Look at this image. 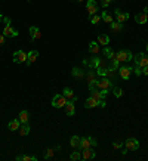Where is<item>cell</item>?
Wrapping results in <instances>:
<instances>
[{"label":"cell","instance_id":"52a82bcc","mask_svg":"<svg viewBox=\"0 0 148 161\" xmlns=\"http://www.w3.org/2000/svg\"><path fill=\"white\" fill-rule=\"evenodd\" d=\"M115 56L119 59V62H129L133 59V55L130 50H120L119 53H115Z\"/></svg>","mask_w":148,"mask_h":161},{"label":"cell","instance_id":"ba28073f","mask_svg":"<svg viewBox=\"0 0 148 161\" xmlns=\"http://www.w3.org/2000/svg\"><path fill=\"white\" fill-rule=\"evenodd\" d=\"M13 62H15V64L27 62V53H25L24 50H16V52H13Z\"/></svg>","mask_w":148,"mask_h":161},{"label":"cell","instance_id":"3957f363","mask_svg":"<svg viewBox=\"0 0 148 161\" xmlns=\"http://www.w3.org/2000/svg\"><path fill=\"white\" fill-rule=\"evenodd\" d=\"M86 83H88V87H89V90L95 87V84H96V81H98V74H96V71H86Z\"/></svg>","mask_w":148,"mask_h":161},{"label":"cell","instance_id":"d6a6232c","mask_svg":"<svg viewBox=\"0 0 148 161\" xmlns=\"http://www.w3.org/2000/svg\"><path fill=\"white\" fill-rule=\"evenodd\" d=\"M81 158V152H79V151H73L71 154H70V160L73 161H77Z\"/></svg>","mask_w":148,"mask_h":161},{"label":"cell","instance_id":"ffe728a7","mask_svg":"<svg viewBox=\"0 0 148 161\" xmlns=\"http://www.w3.org/2000/svg\"><path fill=\"white\" fill-rule=\"evenodd\" d=\"M18 120L21 121V124H24V123H28V120H30V114H28L25 109H22V111L19 112V115H18Z\"/></svg>","mask_w":148,"mask_h":161},{"label":"cell","instance_id":"9c48e42d","mask_svg":"<svg viewBox=\"0 0 148 161\" xmlns=\"http://www.w3.org/2000/svg\"><path fill=\"white\" fill-rule=\"evenodd\" d=\"M133 71V68L132 67H126V65H123V67H120L119 68V74H120V77L123 79V80H129V77H130V72Z\"/></svg>","mask_w":148,"mask_h":161},{"label":"cell","instance_id":"f1b7e54d","mask_svg":"<svg viewBox=\"0 0 148 161\" xmlns=\"http://www.w3.org/2000/svg\"><path fill=\"white\" fill-rule=\"evenodd\" d=\"M101 19H102L104 22H107V24H111V22H113V16H111L108 12H102V15H101Z\"/></svg>","mask_w":148,"mask_h":161},{"label":"cell","instance_id":"9a60e30c","mask_svg":"<svg viewBox=\"0 0 148 161\" xmlns=\"http://www.w3.org/2000/svg\"><path fill=\"white\" fill-rule=\"evenodd\" d=\"M68 101H73V102H76L77 101V96H74V92H73V89H70V87H65L64 89V93H62Z\"/></svg>","mask_w":148,"mask_h":161},{"label":"cell","instance_id":"f35d334b","mask_svg":"<svg viewBox=\"0 0 148 161\" xmlns=\"http://www.w3.org/2000/svg\"><path fill=\"white\" fill-rule=\"evenodd\" d=\"M107 96H108V89H102V90H101V98L105 99Z\"/></svg>","mask_w":148,"mask_h":161},{"label":"cell","instance_id":"836d02e7","mask_svg":"<svg viewBox=\"0 0 148 161\" xmlns=\"http://www.w3.org/2000/svg\"><path fill=\"white\" fill-rule=\"evenodd\" d=\"M147 65H148V56L144 53V56H142V59H141V62H139V65H138V67L144 68V67H147Z\"/></svg>","mask_w":148,"mask_h":161},{"label":"cell","instance_id":"8992f818","mask_svg":"<svg viewBox=\"0 0 148 161\" xmlns=\"http://www.w3.org/2000/svg\"><path fill=\"white\" fill-rule=\"evenodd\" d=\"M65 104H67V98L64 95H55L52 98V106H55V108H62V106H65Z\"/></svg>","mask_w":148,"mask_h":161},{"label":"cell","instance_id":"b9f144b4","mask_svg":"<svg viewBox=\"0 0 148 161\" xmlns=\"http://www.w3.org/2000/svg\"><path fill=\"white\" fill-rule=\"evenodd\" d=\"M142 74H144V75H148V65L142 68Z\"/></svg>","mask_w":148,"mask_h":161},{"label":"cell","instance_id":"4fadbf2b","mask_svg":"<svg viewBox=\"0 0 148 161\" xmlns=\"http://www.w3.org/2000/svg\"><path fill=\"white\" fill-rule=\"evenodd\" d=\"M37 59H39V52H37V50H30L28 55H27V65L34 64Z\"/></svg>","mask_w":148,"mask_h":161},{"label":"cell","instance_id":"7dc6e473","mask_svg":"<svg viewBox=\"0 0 148 161\" xmlns=\"http://www.w3.org/2000/svg\"><path fill=\"white\" fill-rule=\"evenodd\" d=\"M107 2H110V3H111V2H113V0H107Z\"/></svg>","mask_w":148,"mask_h":161},{"label":"cell","instance_id":"8d00e7d4","mask_svg":"<svg viewBox=\"0 0 148 161\" xmlns=\"http://www.w3.org/2000/svg\"><path fill=\"white\" fill-rule=\"evenodd\" d=\"M142 56H144V53H138L136 56L133 58V59H135V64H136V65H139V62H141V59H142Z\"/></svg>","mask_w":148,"mask_h":161},{"label":"cell","instance_id":"ab89813d","mask_svg":"<svg viewBox=\"0 0 148 161\" xmlns=\"http://www.w3.org/2000/svg\"><path fill=\"white\" fill-rule=\"evenodd\" d=\"M133 71H135V74H136V75H141V74H142V68H141V67H135V68H133Z\"/></svg>","mask_w":148,"mask_h":161},{"label":"cell","instance_id":"6da1fadb","mask_svg":"<svg viewBox=\"0 0 148 161\" xmlns=\"http://www.w3.org/2000/svg\"><path fill=\"white\" fill-rule=\"evenodd\" d=\"M83 64H84V65H88V67L92 68V69H98V68H101V67H104V59H101V58L96 55V56L91 58V61L83 59Z\"/></svg>","mask_w":148,"mask_h":161},{"label":"cell","instance_id":"74e56055","mask_svg":"<svg viewBox=\"0 0 148 161\" xmlns=\"http://www.w3.org/2000/svg\"><path fill=\"white\" fill-rule=\"evenodd\" d=\"M123 146V143H120V142H113V148L114 149H120Z\"/></svg>","mask_w":148,"mask_h":161},{"label":"cell","instance_id":"603a6c76","mask_svg":"<svg viewBox=\"0 0 148 161\" xmlns=\"http://www.w3.org/2000/svg\"><path fill=\"white\" fill-rule=\"evenodd\" d=\"M19 127H21V121L19 120H12V121H9V124H8V129L12 130V132L18 130Z\"/></svg>","mask_w":148,"mask_h":161},{"label":"cell","instance_id":"ee69618b","mask_svg":"<svg viewBox=\"0 0 148 161\" xmlns=\"http://www.w3.org/2000/svg\"><path fill=\"white\" fill-rule=\"evenodd\" d=\"M144 13H148V6H145V9H144Z\"/></svg>","mask_w":148,"mask_h":161},{"label":"cell","instance_id":"d4e9b609","mask_svg":"<svg viewBox=\"0 0 148 161\" xmlns=\"http://www.w3.org/2000/svg\"><path fill=\"white\" fill-rule=\"evenodd\" d=\"M18 132H19V135H21V136H27V135L30 133V126H28V123L21 124V127L18 129Z\"/></svg>","mask_w":148,"mask_h":161},{"label":"cell","instance_id":"ac0fdd59","mask_svg":"<svg viewBox=\"0 0 148 161\" xmlns=\"http://www.w3.org/2000/svg\"><path fill=\"white\" fill-rule=\"evenodd\" d=\"M91 146H92L91 136H88V138H81V140H80V148H81V149H88V148H91Z\"/></svg>","mask_w":148,"mask_h":161},{"label":"cell","instance_id":"7a4b0ae2","mask_svg":"<svg viewBox=\"0 0 148 161\" xmlns=\"http://www.w3.org/2000/svg\"><path fill=\"white\" fill-rule=\"evenodd\" d=\"M3 22H5V28H3V35L6 37H16V35L19 34L16 30H13L11 27V18H8V16H5L3 18Z\"/></svg>","mask_w":148,"mask_h":161},{"label":"cell","instance_id":"60d3db41","mask_svg":"<svg viewBox=\"0 0 148 161\" xmlns=\"http://www.w3.org/2000/svg\"><path fill=\"white\" fill-rule=\"evenodd\" d=\"M98 106H99V108H105V106H107V102H105V99H101V101L98 102Z\"/></svg>","mask_w":148,"mask_h":161},{"label":"cell","instance_id":"7402d4cb","mask_svg":"<svg viewBox=\"0 0 148 161\" xmlns=\"http://www.w3.org/2000/svg\"><path fill=\"white\" fill-rule=\"evenodd\" d=\"M80 140H81V138H79L77 135H74V136H71V139H70V145L76 149V148H80Z\"/></svg>","mask_w":148,"mask_h":161},{"label":"cell","instance_id":"2e32d148","mask_svg":"<svg viewBox=\"0 0 148 161\" xmlns=\"http://www.w3.org/2000/svg\"><path fill=\"white\" fill-rule=\"evenodd\" d=\"M30 35H31V40L34 42V40H37V39H40L42 37V33H40V30L37 28V27H30Z\"/></svg>","mask_w":148,"mask_h":161},{"label":"cell","instance_id":"4316f807","mask_svg":"<svg viewBox=\"0 0 148 161\" xmlns=\"http://www.w3.org/2000/svg\"><path fill=\"white\" fill-rule=\"evenodd\" d=\"M16 161H37V157H34V155H18Z\"/></svg>","mask_w":148,"mask_h":161},{"label":"cell","instance_id":"d590c367","mask_svg":"<svg viewBox=\"0 0 148 161\" xmlns=\"http://www.w3.org/2000/svg\"><path fill=\"white\" fill-rule=\"evenodd\" d=\"M99 21H102L99 15H92L91 16V22L92 24H99Z\"/></svg>","mask_w":148,"mask_h":161},{"label":"cell","instance_id":"bcb514c9","mask_svg":"<svg viewBox=\"0 0 148 161\" xmlns=\"http://www.w3.org/2000/svg\"><path fill=\"white\" fill-rule=\"evenodd\" d=\"M73 2H74V0H73ZM76 2H83V0H76Z\"/></svg>","mask_w":148,"mask_h":161},{"label":"cell","instance_id":"484cf974","mask_svg":"<svg viewBox=\"0 0 148 161\" xmlns=\"http://www.w3.org/2000/svg\"><path fill=\"white\" fill-rule=\"evenodd\" d=\"M84 106L89 108V109H91V108H95V106H98V101H95L92 96H89V98L86 99V102H84Z\"/></svg>","mask_w":148,"mask_h":161},{"label":"cell","instance_id":"e0dca14e","mask_svg":"<svg viewBox=\"0 0 148 161\" xmlns=\"http://www.w3.org/2000/svg\"><path fill=\"white\" fill-rule=\"evenodd\" d=\"M71 75H73V77H76V79H83V77L86 75V71H83L81 68L74 67V68L71 69Z\"/></svg>","mask_w":148,"mask_h":161},{"label":"cell","instance_id":"83f0119b","mask_svg":"<svg viewBox=\"0 0 148 161\" xmlns=\"http://www.w3.org/2000/svg\"><path fill=\"white\" fill-rule=\"evenodd\" d=\"M89 52L93 53V55H98V53H99V47H98V43H96V42H92L91 45H89Z\"/></svg>","mask_w":148,"mask_h":161},{"label":"cell","instance_id":"f6af8a7d","mask_svg":"<svg viewBox=\"0 0 148 161\" xmlns=\"http://www.w3.org/2000/svg\"><path fill=\"white\" fill-rule=\"evenodd\" d=\"M3 18H5V16H3V15H2V13H0V22H2V21H3Z\"/></svg>","mask_w":148,"mask_h":161},{"label":"cell","instance_id":"4dcf8cb0","mask_svg":"<svg viewBox=\"0 0 148 161\" xmlns=\"http://www.w3.org/2000/svg\"><path fill=\"white\" fill-rule=\"evenodd\" d=\"M104 55H105L107 59H113V58H115V53H114L110 47H105V49H104Z\"/></svg>","mask_w":148,"mask_h":161},{"label":"cell","instance_id":"5b68a950","mask_svg":"<svg viewBox=\"0 0 148 161\" xmlns=\"http://www.w3.org/2000/svg\"><path fill=\"white\" fill-rule=\"evenodd\" d=\"M123 145H125V148L127 151H136L139 148V140L135 138H129L123 142Z\"/></svg>","mask_w":148,"mask_h":161},{"label":"cell","instance_id":"44dd1931","mask_svg":"<svg viewBox=\"0 0 148 161\" xmlns=\"http://www.w3.org/2000/svg\"><path fill=\"white\" fill-rule=\"evenodd\" d=\"M110 28L113 30L114 33H120V31L123 30V24H122V22H117V21H113V22L110 24Z\"/></svg>","mask_w":148,"mask_h":161},{"label":"cell","instance_id":"d6986e66","mask_svg":"<svg viewBox=\"0 0 148 161\" xmlns=\"http://www.w3.org/2000/svg\"><path fill=\"white\" fill-rule=\"evenodd\" d=\"M98 43H99L101 46H108V45H110V35H107V34L98 35Z\"/></svg>","mask_w":148,"mask_h":161},{"label":"cell","instance_id":"e575fe53","mask_svg":"<svg viewBox=\"0 0 148 161\" xmlns=\"http://www.w3.org/2000/svg\"><path fill=\"white\" fill-rule=\"evenodd\" d=\"M53 151H55V149L49 148V149L46 151V154L43 155V158H45V160H49V158H52V157H53Z\"/></svg>","mask_w":148,"mask_h":161},{"label":"cell","instance_id":"1f68e13d","mask_svg":"<svg viewBox=\"0 0 148 161\" xmlns=\"http://www.w3.org/2000/svg\"><path fill=\"white\" fill-rule=\"evenodd\" d=\"M108 72H110V69L104 68V67H101V68L96 69V74H98V75H101V77H108Z\"/></svg>","mask_w":148,"mask_h":161},{"label":"cell","instance_id":"cb8c5ba5","mask_svg":"<svg viewBox=\"0 0 148 161\" xmlns=\"http://www.w3.org/2000/svg\"><path fill=\"white\" fill-rule=\"evenodd\" d=\"M135 21L138 24H147L148 21V13H138L135 16Z\"/></svg>","mask_w":148,"mask_h":161},{"label":"cell","instance_id":"8fae6325","mask_svg":"<svg viewBox=\"0 0 148 161\" xmlns=\"http://www.w3.org/2000/svg\"><path fill=\"white\" fill-rule=\"evenodd\" d=\"M86 8H88V13H89L91 16L98 13V5H96V2H95V0H88Z\"/></svg>","mask_w":148,"mask_h":161},{"label":"cell","instance_id":"5bb4252c","mask_svg":"<svg viewBox=\"0 0 148 161\" xmlns=\"http://www.w3.org/2000/svg\"><path fill=\"white\" fill-rule=\"evenodd\" d=\"M65 114L70 115V117H73V115L76 114V108H74V102L73 101H67V104H65Z\"/></svg>","mask_w":148,"mask_h":161},{"label":"cell","instance_id":"f546056e","mask_svg":"<svg viewBox=\"0 0 148 161\" xmlns=\"http://www.w3.org/2000/svg\"><path fill=\"white\" fill-rule=\"evenodd\" d=\"M113 95L115 98H122L125 92H123V89H120V87H117V86H113Z\"/></svg>","mask_w":148,"mask_h":161},{"label":"cell","instance_id":"7c38bea8","mask_svg":"<svg viewBox=\"0 0 148 161\" xmlns=\"http://www.w3.org/2000/svg\"><path fill=\"white\" fill-rule=\"evenodd\" d=\"M96 157V152L93 149H91V148H88V149H83V152H81V160H93Z\"/></svg>","mask_w":148,"mask_h":161},{"label":"cell","instance_id":"c3c4849f","mask_svg":"<svg viewBox=\"0 0 148 161\" xmlns=\"http://www.w3.org/2000/svg\"><path fill=\"white\" fill-rule=\"evenodd\" d=\"M147 50H148V43H147Z\"/></svg>","mask_w":148,"mask_h":161},{"label":"cell","instance_id":"7bdbcfd3","mask_svg":"<svg viewBox=\"0 0 148 161\" xmlns=\"http://www.w3.org/2000/svg\"><path fill=\"white\" fill-rule=\"evenodd\" d=\"M3 43H5V35L0 34V45H3Z\"/></svg>","mask_w":148,"mask_h":161},{"label":"cell","instance_id":"30bf717a","mask_svg":"<svg viewBox=\"0 0 148 161\" xmlns=\"http://www.w3.org/2000/svg\"><path fill=\"white\" fill-rule=\"evenodd\" d=\"M114 15H115V18H117V22H122V24L130 18V15H129L127 12H122L120 9H115V11H114Z\"/></svg>","mask_w":148,"mask_h":161},{"label":"cell","instance_id":"277c9868","mask_svg":"<svg viewBox=\"0 0 148 161\" xmlns=\"http://www.w3.org/2000/svg\"><path fill=\"white\" fill-rule=\"evenodd\" d=\"M113 81L110 80L108 77H102V79H98V81H96V84H95V87H98L99 90H102V89H113Z\"/></svg>","mask_w":148,"mask_h":161}]
</instances>
